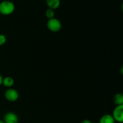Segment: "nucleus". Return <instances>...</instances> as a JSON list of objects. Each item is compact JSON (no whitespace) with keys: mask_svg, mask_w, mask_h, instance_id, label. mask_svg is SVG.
I'll return each instance as SVG.
<instances>
[{"mask_svg":"<svg viewBox=\"0 0 123 123\" xmlns=\"http://www.w3.org/2000/svg\"><path fill=\"white\" fill-rule=\"evenodd\" d=\"M2 80H3V78H2V75L0 74V86L2 84Z\"/></svg>","mask_w":123,"mask_h":123,"instance_id":"nucleus-13","label":"nucleus"},{"mask_svg":"<svg viewBox=\"0 0 123 123\" xmlns=\"http://www.w3.org/2000/svg\"><path fill=\"white\" fill-rule=\"evenodd\" d=\"M113 102L117 106L123 105V96L122 94H116L113 97Z\"/></svg>","mask_w":123,"mask_h":123,"instance_id":"nucleus-9","label":"nucleus"},{"mask_svg":"<svg viewBox=\"0 0 123 123\" xmlns=\"http://www.w3.org/2000/svg\"><path fill=\"white\" fill-rule=\"evenodd\" d=\"M3 121L5 123H18L19 118L15 113L8 112L5 114Z\"/></svg>","mask_w":123,"mask_h":123,"instance_id":"nucleus-5","label":"nucleus"},{"mask_svg":"<svg viewBox=\"0 0 123 123\" xmlns=\"http://www.w3.org/2000/svg\"><path fill=\"white\" fill-rule=\"evenodd\" d=\"M46 3L48 8L55 10L57 9L60 7L61 1L60 0H46Z\"/></svg>","mask_w":123,"mask_h":123,"instance_id":"nucleus-6","label":"nucleus"},{"mask_svg":"<svg viewBox=\"0 0 123 123\" xmlns=\"http://www.w3.org/2000/svg\"><path fill=\"white\" fill-rule=\"evenodd\" d=\"M99 123H115L112 115L111 114H105L100 118Z\"/></svg>","mask_w":123,"mask_h":123,"instance_id":"nucleus-7","label":"nucleus"},{"mask_svg":"<svg viewBox=\"0 0 123 123\" xmlns=\"http://www.w3.org/2000/svg\"><path fill=\"white\" fill-rule=\"evenodd\" d=\"M7 41V38L4 34H0V46L4 45Z\"/></svg>","mask_w":123,"mask_h":123,"instance_id":"nucleus-11","label":"nucleus"},{"mask_svg":"<svg viewBox=\"0 0 123 123\" xmlns=\"http://www.w3.org/2000/svg\"><path fill=\"white\" fill-rule=\"evenodd\" d=\"M15 6L12 1L4 0L0 2V13L2 15H10L14 12Z\"/></svg>","mask_w":123,"mask_h":123,"instance_id":"nucleus-1","label":"nucleus"},{"mask_svg":"<svg viewBox=\"0 0 123 123\" xmlns=\"http://www.w3.org/2000/svg\"><path fill=\"white\" fill-rule=\"evenodd\" d=\"M112 115L115 122L122 123L123 122V105L117 106L113 111Z\"/></svg>","mask_w":123,"mask_h":123,"instance_id":"nucleus-4","label":"nucleus"},{"mask_svg":"<svg viewBox=\"0 0 123 123\" xmlns=\"http://www.w3.org/2000/svg\"><path fill=\"white\" fill-rule=\"evenodd\" d=\"M92 123L89 120H84L83 121H81V123Z\"/></svg>","mask_w":123,"mask_h":123,"instance_id":"nucleus-12","label":"nucleus"},{"mask_svg":"<svg viewBox=\"0 0 123 123\" xmlns=\"http://www.w3.org/2000/svg\"><path fill=\"white\" fill-rule=\"evenodd\" d=\"M0 123H5L4 122V121H3V120H0Z\"/></svg>","mask_w":123,"mask_h":123,"instance_id":"nucleus-14","label":"nucleus"},{"mask_svg":"<svg viewBox=\"0 0 123 123\" xmlns=\"http://www.w3.org/2000/svg\"><path fill=\"white\" fill-rule=\"evenodd\" d=\"M4 96L7 101L10 102H14L18 100L19 94L18 91L14 88H8L4 93Z\"/></svg>","mask_w":123,"mask_h":123,"instance_id":"nucleus-3","label":"nucleus"},{"mask_svg":"<svg viewBox=\"0 0 123 123\" xmlns=\"http://www.w3.org/2000/svg\"><path fill=\"white\" fill-rule=\"evenodd\" d=\"M14 84V79L12 77L7 76L6 78H3L2 85H3L6 87L8 88H12Z\"/></svg>","mask_w":123,"mask_h":123,"instance_id":"nucleus-8","label":"nucleus"},{"mask_svg":"<svg viewBox=\"0 0 123 123\" xmlns=\"http://www.w3.org/2000/svg\"><path fill=\"white\" fill-rule=\"evenodd\" d=\"M46 25L48 30L53 32H58L62 28V24H61V21L55 18L48 19Z\"/></svg>","mask_w":123,"mask_h":123,"instance_id":"nucleus-2","label":"nucleus"},{"mask_svg":"<svg viewBox=\"0 0 123 123\" xmlns=\"http://www.w3.org/2000/svg\"><path fill=\"white\" fill-rule=\"evenodd\" d=\"M45 16L48 19L54 18V16H55V12H54V10L48 8L45 12Z\"/></svg>","mask_w":123,"mask_h":123,"instance_id":"nucleus-10","label":"nucleus"}]
</instances>
